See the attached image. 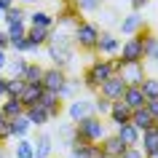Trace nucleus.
<instances>
[{"label":"nucleus","instance_id":"20e7f679","mask_svg":"<svg viewBox=\"0 0 158 158\" xmlns=\"http://www.w3.org/2000/svg\"><path fill=\"white\" fill-rule=\"evenodd\" d=\"M70 35H73L75 48L94 54V46H97V38H99V24H94V22H86V19H81V22H78V24L70 30Z\"/></svg>","mask_w":158,"mask_h":158},{"label":"nucleus","instance_id":"7c9ffc66","mask_svg":"<svg viewBox=\"0 0 158 158\" xmlns=\"http://www.w3.org/2000/svg\"><path fill=\"white\" fill-rule=\"evenodd\" d=\"M139 89L145 94V99H158V78L156 75H145L139 81Z\"/></svg>","mask_w":158,"mask_h":158},{"label":"nucleus","instance_id":"4c0bfd02","mask_svg":"<svg viewBox=\"0 0 158 158\" xmlns=\"http://www.w3.org/2000/svg\"><path fill=\"white\" fill-rule=\"evenodd\" d=\"M24 78H8V83H6V97H19L22 89H24Z\"/></svg>","mask_w":158,"mask_h":158},{"label":"nucleus","instance_id":"39448f33","mask_svg":"<svg viewBox=\"0 0 158 158\" xmlns=\"http://www.w3.org/2000/svg\"><path fill=\"white\" fill-rule=\"evenodd\" d=\"M118 59L121 62H145V43H142V30L137 35H129L121 40L118 48Z\"/></svg>","mask_w":158,"mask_h":158},{"label":"nucleus","instance_id":"4be33fe9","mask_svg":"<svg viewBox=\"0 0 158 158\" xmlns=\"http://www.w3.org/2000/svg\"><path fill=\"white\" fill-rule=\"evenodd\" d=\"M54 137V142H59V148H67L70 150V145L75 142V123L70 121V123H59L56 126V134H51Z\"/></svg>","mask_w":158,"mask_h":158},{"label":"nucleus","instance_id":"c9c22d12","mask_svg":"<svg viewBox=\"0 0 158 158\" xmlns=\"http://www.w3.org/2000/svg\"><path fill=\"white\" fill-rule=\"evenodd\" d=\"M73 6L81 14H94V11H99L105 6V0H73Z\"/></svg>","mask_w":158,"mask_h":158},{"label":"nucleus","instance_id":"7ed1b4c3","mask_svg":"<svg viewBox=\"0 0 158 158\" xmlns=\"http://www.w3.org/2000/svg\"><path fill=\"white\" fill-rule=\"evenodd\" d=\"M105 134H107V123H105V118L102 115H86L81 118L78 123H75V137H81L86 142H102L105 139Z\"/></svg>","mask_w":158,"mask_h":158},{"label":"nucleus","instance_id":"412c9836","mask_svg":"<svg viewBox=\"0 0 158 158\" xmlns=\"http://www.w3.org/2000/svg\"><path fill=\"white\" fill-rule=\"evenodd\" d=\"M78 94H83V81L67 75V81L62 83V89H59V99L67 102V99H73V97H78Z\"/></svg>","mask_w":158,"mask_h":158},{"label":"nucleus","instance_id":"ea45409f","mask_svg":"<svg viewBox=\"0 0 158 158\" xmlns=\"http://www.w3.org/2000/svg\"><path fill=\"white\" fill-rule=\"evenodd\" d=\"M83 156L86 158H105V153H102V145L99 142H89L83 148Z\"/></svg>","mask_w":158,"mask_h":158},{"label":"nucleus","instance_id":"e433bc0d","mask_svg":"<svg viewBox=\"0 0 158 158\" xmlns=\"http://www.w3.org/2000/svg\"><path fill=\"white\" fill-rule=\"evenodd\" d=\"M6 32H8V40L27 38V22H14V24H6Z\"/></svg>","mask_w":158,"mask_h":158},{"label":"nucleus","instance_id":"dca6fc26","mask_svg":"<svg viewBox=\"0 0 158 158\" xmlns=\"http://www.w3.org/2000/svg\"><path fill=\"white\" fill-rule=\"evenodd\" d=\"M115 134L123 139L126 148H139V137H142V131L131 123V121H126V123H118V126H115Z\"/></svg>","mask_w":158,"mask_h":158},{"label":"nucleus","instance_id":"ddd939ff","mask_svg":"<svg viewBox=\"0 0 158 158\" xmlns=\"http://www.w3.org/2000/svg\"><path fill=\"white\" fill-rule=\"evenodd\" d=\"M67 81V70H62V67H46L43 70V78H40V83H43V89H48V91H56L59 94V89H62V83Z\"/></svg>","mask_w":158,"mask_h":158},{"label":"nucleus","instance_id":"6ab92c4d","mask_svg":"<svg viewBox=\"0 0 158 158\" xmlns=\"http://www.w3.org/2000/svg\"><path fill=\"white\" fill-rule=\"evenodd\" d=\"M129 118H131V107H129L123 99H113L110 113H107V121H110L113 126H118V123H126Z\"/></svg>","mask_w":158,"mask_h":158},{"label":"nucleus","instance_id":"79ce46f5","mask_svg":"<svg viewBox=\"0 0 158 158\" xmlns=\"http://www.w3.org/2000/svg\"><path fill=\"white\" fill-rule=\"evenodd\" d=\"M118 14L115 11H107L105 6H102V14H99V19H102V24H113V19H115Z\"/></svg>","mask_w":158,"mask_h":158},{"label":"nucleus","instance_id":"2f4dec72","mask_svg":"<svg viewBox=\"0 0 158 158\" xmlns=\"http://www.w3.org/2000/svg\"><path fill=\"white\" fill-rule=\"evenodd\" d=\"M14 158H35L32 153V139L30 137H19L14 145Z\"/></svg>","mask_w":158,"mask_h":158},{"label":"nucleus","instance_id":"393cba45","mask_svg":"<svg viewBox=\"0 0 158 158\" xmlns=\"http://www.w3.org/2000/svg\"><path fill=\"white\" fill-rule=\"evenodd\" d=\"M27 24H32V27H56V22H54V14L46 8H35L32 14H27Z\"/></svg>","mask_w":158,"mask_h":158},{"label":"nucleus","instance_id":"f704fd0d","mask_svg":"<svg viewBox=\"0 0 158 158\" xmlns=\"http://www.w3.org/2000/svg\"><path fill=\"white\" fill-rule=\"evenodd\" d=\"M91 102H94V115H102V118H107V113H110V105H113V99L102 97V94H94V97H91Z\"/></svg>","mask_w":158,"mask_h":158},{"label":"nucleus","instance_id":"2eb2a0df","mask_svg":"<svg viewBox=\"0 0 158 158\" xmlns=\"http://www.w3.org/2000/svg\"><path fill=\"white\" fill-rule=\"evenodd\" d=\"M99 145H102V153H105V158H121V156H123V150H126L123 139H121L115 131H113V134L107 131V134H105V139H102Z\"/></svg>","mask_w":158,"mask_h":158},{"label":"nucleus","instance_id":"de8ad7c7","mask_svg":"<svg viewBox=\"0 0 158 158\" xmlns=\"http://www.w3.org/2000/svg\"><path fill=\"white\" fill-rule=\"evenodd\" d=\"M129 3H131V11H142V8L150 3V0H129Z\"/></svg>","mask_w":158,"mask_h":158},{"label":"nucleus","instance_id":"49530a36","mask_svg":"<svg viewBox=\"0 0 158 158\" xmlns=\"http://www.w3.org/2000/svg\"><path fill=\"white\" fill-rule=\"evenodd\" d=\"M6 83H8V75L0 73V99H6Z\"/></svg>","mask_w":158,"mask_h":158},{"label":"nucleus","instance_id":"c85d7f7f","mask_svg":"<svg viewBox=\"0 0 158 158\" xmlns=\"http://www.w3.org/2000/svg\"><path fill=\"white\" fill-rule=\"evenodd\" d=\"M8 121H11V134H14V139H19V137H30V131H32V126H30V121H27L24 115L8 118Z\"/></svg>","mask_w":158,"mask_h":158},{"label":"nucleus","instance_id":"864d4df0","mask_svg":"<svg viewBox=\"0 0 158 158\" xmlns=\"http://www.w3.org/2000/svg\"><path fill=\"white\" fill-rule=\"evenodd\" d=\"M0 158H6V150H3V145H0Z\"/></svg>","mask_w":158,"mask_h":158},{"label":"nucleus","instance_id":"cd10ccee","mask_svg":"<svg viewBox=\"0 0 158 158\" xmlns=\"http://www.w3.org/2000/svg\"><path fill=\"white\" fill-rule=\"evenodd\" d=\"M121 99H123L131 110L145 107V94H142V89H139V86H126V91H123V97H121Z\"/></svg>","mask_w":158,"mask_h":158},{"label":"nucleus","instance_id":"72a5a7b5","mask_svg":"<svg viewBox=\"0 0 158 158\" xmlns=\"http://www.w3.org/2000/svg\"><path fill=\"white\" fill-rule=\"evenodd\" d=\"M3 22H6V24H14V22H27V14L22 11V6H19V3H14L8 11H3Z\"/></svg>","mask_w":158,"mask_h":158},{"label":"nucleus","instance_id":"f03ea898","mask_svg":"<svg viewBox=\"0 0 158 158\" xmlns=\"http://www.w3.org/2000/svg\"><path fill=\"white\" fill-rule=\"evenodd\" d=\"M118 67H121V59L118 56H97V59H91L89 67L83 70V75H81L83 89L91 91V94H97L99 86H102V81H107L113 73H118Z\"/></svg>","mask_w":158,"mask_h":158},{"label":"nucleus","instance_id":"4468645a","mask_svg":"<svg viewBox=\"0 0 158 158\" xmlns=\"http://www.w3.org/2000/svg\"><path fill=\"white\" fill-rule=\"evenodd\" d=\"M54 148H56V142H54V137H51L48 131H38L32 139V153L35 158H51L54 156Z\"/></svg>","mask_w":158,"mask_h":158},{"label":"nucleus","instance_id":"5fc2aeb1","mask_svg":"<svg viewBox=\"0 0 158 158\" xmlns=\"http://www.w3.org/2000/svg\"><path fill=\"white\" fill-rule=\"evenodd\" d=\"M3 121H6V115H3V110H0V123H3Z\"/></svg>","mask_w":158,"mask_h":158},{"label":"nucleus","instance_id":"9b49d317","mask_svg":"<svg viewBox=\"0 0 158 158\" xmlns=\"http://www.w3.org/2000/svg\"><path fill=\"white\" fill-rule=\"evenodd\" d=\"M118 75H121L129 86H139V81L148 75L145 73V62H121Z\"/></svg>","mask_w":158,"mask_h":158},{"label":"nucleus","instance_id":"bb28decb","mask_svg":"<svg viewBox=\"0 0 158 158\" xmlns=\"http://www.w3.org/2000/svg\"><path fill=\"white\" fill-rule=\"evenodd\" d=\"M0 110H3V115L6 118H16V115H24V105L19 97H6V99L0 102Z\"/></svg>","mask_w":158,"mask_h":158},{"label":"nucleus","instance_id":"a878e982","mask_svg":"<svg viewBox=\"0 0 158 158\" xmlns=\"http://www.w3.org/2000/svg\"><path fill=\"white\" fill-rule=\"evenodd\" d=\"M40 94H43V83H24L22 94H19V99H22L24 107H30V105H38Z\"/></svg>","mask_w":158,"mask_h":158},{"label":"nucleus","instance_id":"5701e85b","mask_svg":"<svg viewBox=\"0 0 158 158\" xmlns=\"http://www.w3.org/2000/svg\"><path fill=\"white\" fill-rule=\"evenodd\" d=\"M51 30H54V27H51ZM51 30H48V27H32V24H27V40L32 43V48H35V51L43 48V46L48 43Z\"/></svg>","mask_w":158,"mask_h":158},{"label":"nucleus","instance_id":"13d9d810","mask_svg":"<svg viewBox=\"0 0 158 158\" xmlns=\"http://www.w3.org/2000/svg\"><path fill=\"white\" fill-rule=\"evenodd\" d=\"M0 145H3V142H0Z\"/></svg>","mask_w":158,"mask_h":158},{"label":"nucleus","instance_id":"423d86ee","mask_svg":"<svg viewBox=\"0 0 158 158\" xmlns=\"http://www.w3.org/2000/svg\"><path fill=\"white\" fill-rule=\"evenodd\" d=\"M91 113H94V102H91V97H86V94H78V97H73V99H67V107H64L67 121L78 123L81 118L91 115Z\"/></svg>","mask_w":158,"mask_h":158},{"label":"nucleus","instance_id":"c03bdc74","mask_svg":"<svg viewBox=\"0 0 158 158\" xmlns=\"http://www.w3.org/2000/svg\"><path fill=\"white\" fill-rule=\"evenodd\" d=\"M145 107H148L150 115H156V118H158V99H145Z\"/></svg>","mask_w":158,"mask_h":158},{"label":"nucleus","instance_id":"1a4fd4ad","mask_svg":"<svg viewBox=\"0 0 158 158\" xmlns=\"http://www.w3.org/2000/svg\"><path fill=\"white\" fill-rule=\"evenodd\" d=\"M145 16H142V11H129L126 16L118 19V32L123 35V38H129V35H137L139 30H145Z\"/></svg>","mask_w":158,"mask_h":158},{"label":"nucleus","instance_id":"a211bd4d","mask_svg":"<svg viewBox=\"0 0 158 158\" xmlns=\"http://www.w3.org/2000/svg\"><path fill=\"white\" fill-rule=\"evenodd\" d=\"M24 118L30 121V126L32 129H46V126L51 123L48 113H46V107H40V105H30V107H24Z\"/></svg>","mask_w":158,"mask_h":158},{"label":"nucleus","instance_id":"473e14b6","mask_svg":"<svg viewBox=\"0 0 158 158\" xmlns=\"http://www.w3.org/2000/svg\"><path fill=\"white\" fill-rule=\"evenodd\" d=\"M43 70H46V67H43L40 62H32V59H30V62H27V70H24V75H22V78H24L27 83H40Z\"/></svg>","mask_w":158,"mask_h":158},{"label":"nucleus","instance_id":"8fccbe9b","mask_svg":"<svg viewBox=\"0 0 158 158\" xmlns=\"http://www.w3.org/2000/svg\"><path fill=\"white\" fill-rule=\"evenodd\" d=\"M14 3H16V0H0V8H3V11H8Z\"/></svg>","mask_w":158,"mask_h":158},{"label":"nucleus","instance_id":"bf43d9fd","mask_svg":"<svg viewBox=\"0 0 158 158\" xmlns=\"http://www.w3.org/2000/svg\"><path fill=\"white\" fill-rule=\"evenodd\" d=\"M156 129H158V126H156Z\"/></svg>","mask_w":158,"mask_h":158},{"label":"nucleus","instance_id":"f257e3e1","mask_svg":"<svg viewBox=\"0 0 158 158\" xmlns=\"http://www.w3.org/2000/svg\"><path fill=\"white\" fill-rule=\"evenodd\" d=\"M46 54H48L51 64L54 67H62V70H70L75 62V43H73V35L70 30H62V27H54L48 35V43L43 46Z\"/></svg>","mask_w":158,"mask_h":158},{"label":"nucleus","instance_id":"f3484780","mask_svg":"<svg viewBox=\"0 0 158 158\" xmlns=\"http://www.w3.org/2000/svg\"><path fill=\"white\" fill-rule=\"evenodd\" d=\"M142 43H145V62H150V64L158 67V35L153 32L150 27L142 30Z\"/></svg>","mask_w":158,"mask_h":158},{"label":"nucleus","instance_id":"c756f323","mask_svg":"<svg viewBox=\"0 0 158 158\" xmlns=\"http://www.w3.org/2000/svg\"><path fill=\"white\" fill-rule=\"evenodd\" d=\"M139 148H142V153H153V150H158V129H148V131H142Z\"/></svg>","mask_w":158,"mask_h":158},{"label":"nucleus","instance_id":"37998d69","mask_svg":"<svg viewBox=\"0 0 158 158\" xmlns=\"http://www.w3.org/2000/svg\"><path fill=\"white\" fill-rule=\"evenodd\" d=\"M121 158H145V153H142V148H126Z\"/></svg>","mask_w":158,"mask_h":158},{"label":"nucleus","instance_id":"6e6d98bb","mask_svg":"<svg viewBox=\"0 0 158 158\" xmlns=\"http://www.w3.org/2000/svg\"><path fill=\"white\" fill-rule=\"evenodd\" d=\"M0 22H3V8H0Z\"/></svg>","mask_w":158,"mask_h":158},{"label":"nucleus","instance_id":"9d476101","mask_svg":"<svg viewBox=\"0 0 158 158\" xmlns=\"http://www.w3.org/2000/svg\"><path fill=\"white\" fill-rule=\"evenodd\" d=\"M38 105H40V107H46V113H48V118H51V123H54V121H59V118H62V113H64V102L59 99L56 91H48V89H43Z\"/></svg>","mask_w":158,"mask_h":158},{"label":"nucleus","instance_id":"603ef678","mask_svg":"<svg viewBox=\"0 0 158 158\" xmlns=\"http://www.w3.org/2000/svg\"><path fill=\"white\" fill-rule=\"evenodd\" d=\"M22 6H30V3H38V0H19Z\"/></svg>","mask_w":158,"mask_h":158},{"label":"nucleus","instance_id":"3c124183","mask_svg":"<svg viewBox=\"0 0 158 158\" xmlns=\"http://www.w3.org/2000/svg\"><path fill=\"white\" fill-rule=\"evenodd\" d=\"M145 158H158V150H153V153H145Z\"/></svg>","mask_w":158,"mask_h":158},{"label":"nucleus","instance_id":"58836bf2","mask_svg":"<svg viewBox=\"0 0 158 158\" xmlns=\"http://www.w3.org/2000/svg\"><path fill=\"white\" fill-rule=\"evenodd\" d=\"M11 51L14 54H38L32 48V43L27 40V38H19V40H11Z\"/></svg>","mask_w":158,"mask_h":158},{"label":"nucleus","instance_id":"a18cd8bd","mask_svg":"<svg viewBox=\"0 0 158 158\" xmlns=\"http://www.w3.org/2000/svg\"><path fill=\"white\" fill-rule=\"evenodd\" d=\"M0 48L3 51L11 48V40H8V32H6V30H0Z\"/></svg>","mask_w":158,"mask_h":158},{"label":"nucleus","instance_id":"b1692460","mask_svg":"<svg viewBox=\"0 0 158 158\" xmlns=\"http://www.w3.org/2000/svg\"><path fill=\"white\" fill-rule=\"evenodd\" d=\"M27 62H30V59H24V54H14V56H8L3 73L8 75V78H22L24 70H27Z\"/></svg>","mask_w":158,"mask_h":158},{"label":"nucleus","instance_id":"4d7b16f0","mask_svg":"<svg viewBox=\"0 0 158 158\" xmlns=\"http://www.w3.org/2000/svg\"><path fill=\"white\" fill-rule=\"evenodd\" d=\"M51 158H56V156H51Z\"/></svg>","mask_w":158,"mask_h":158},{"label":"nucleus","instance_id":"f8f14e48","mask_svg":"<svg viewBox=\"0 0 158 158\" xmlns=\"http://www.w3.org/2000/svg\"><path fill=\"white\" fill-rule=\"evenodd\" d=\"M126 86H129V83H126L123 78H121L118 73H113L107 81H102V86H99V91H97V94L107 97V99H121L123 91H126Z\"/></svg>","mask_w":158,"mask_h":158},{"label":"nucleus","instance_id":"09e8293b","mask_svg":"<svg viewBox=\"0 0 158 158\" xmlns=\"http://www.w3.org/2000/svg\"><path fill=\"white\" fill-rule=\"evenodd\" d=\"M6 62H8V51H3V48H0V73L6 70Z\"/></svg>","mask_w":158,"mask_h":158},{"label":"nucleus","instance_id":"0eeeda50","mask_svg":"<svg viewBox=\"0 0 158 158\" xmlns=\"http://www.w3.org/2000/svg\"><path fill=\"white\" fill-rule=\"evenodd\" d=\"M118 48H121V38L115 32H110V30H99L94 54H99V56H118Z\"/></svg>","mask_w":158,"mask_h":158},{"label":"nucleus","instance_id":"aec40b11","mask_svg":"<svg viewBox=\"0 0 158 158\" xmlns=\"http://www.w3.org/2000/svg\"><path fill=\"white\" fill-rule=\"evenodd\" d=\"M139 131H148V129H156L158 126V118L156 115H150L148 113V107H137V110H131V118H129Z\"/></svg>","mask_w":158,"mask_h":158},{"label":"nucleus","instance_id":"6e6552de","mask_svg":"<svg viewBox=\"0 0 158 158\" xmlns=\"http://www.w3.org/2000/svg\"><path fill=\"white\" fill-rule=\"evenodd\" d=\"M81 19H83V16H81V11L73 6V0H62V6H59V14L54 16V22H56L62 30H73V27L78 24Z\"/></svg>","mask_w":158,"mask_h":158},{"label":"nucleus","instance_id":"a19ab883","mask_svg":"<svg viewBox=\"0 0 158 158\" xmlns=\"http://www.w3.org/2000/svg\"><path fill=\"white\" fill-rule=\"evenodd\" d=\"M8 139H14V134H11V121L6 118L0 123V142H8Z\"/></svg>","mask_w":158,"mask_h":158}]
</instances>
